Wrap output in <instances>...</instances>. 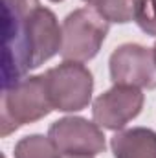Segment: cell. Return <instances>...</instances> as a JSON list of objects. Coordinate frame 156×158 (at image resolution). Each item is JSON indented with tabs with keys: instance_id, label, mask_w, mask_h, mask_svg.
<instances>
[{
	"instance_id": "cell-4",
	"label": "cell",
	"mask_w": 156,
	"mask_h": 158,
	"mask_svg": "<svg viewBox=\"0 0 156 158\" xmlns=\"http://www.w3.org/2000/svg\"><path fill=\"white\" fill-rule=\"evenodd\" d=\"M110 79L114 85H129L138 88H156L154 50L142 44H121L109 59Z\"/></svg>"
},
{
	"instance_id": "cell-10",
	"label": "cell",
	"mask_w": 156,
	"mask_h": 158,
	"mask_svg": "<svg viewBox=\"0 0 156 158\" xmlns=\"http://www.w3.org/2000/svg\"><path fill=\"white\" fill-rule=\"evenodd\" d=\"M92 6L103 19L116 24H127L134 19L136 0H83Z\"/></svg>"
},
{
	"instance_id": "cell-1",
	"label": "cell",
	"mask_w": 156,
	"mask_h": 158,
	"mask_svg": "<svg viewBox=\"0 0 156 158\" xmlns=\"http://www.w3.org/2000/svg\"><path fill=\"white\" fill-rule=\"evenodd\" d=\"M53 110L44 76H31L17 81L4 88L2 94V116L0 136L6 138L22 125L39 121Z\"/></svg>"
},
{
	"instance_id": "cell-9",
	"label": "cell",
	"mask_w": 156,
	"mask_h": 158,
	"mask_svg": "<svg viewBox=\"0 0 156 158\" xmlns=\"http://www.w3.org/2000/svg\"><path fill=\"white\" fill-rule=\"evenodd\" d=\"M15 158H63V153L55 147L50 136L31 134L17 142Z\"/></svg>"
},
{
	"instance_id": "cell-14",
	"label": "cell",
	"mask_w": 156,
	"mask_h": 158,
	"mask_svg": "<svg viewBox=\"0 0 156 158\" xmlns=\"http://www.w3.org/2000/svg\"><path fill=\"white\" fill-rule=\"evenodd\" d=\"M154 57H156V44H154Z\"/></svg>"
},
{
	"instance_id": "cell-2",
	"label": "cell",
	"mask_w": 156,
	"mask_h": 158,
	"mask_svg": "<svg viewBox=\"0 0 156 158\" xmlns=\"http://www.w3.org/2000/svg\"><path fill=\"white\" fill-rule=\"evenodd\" d=\"M109 20L94 7H81L72 11L63 22V48L64 61L86 63L97 55L109 33Z\"/></svg>"
},
{
	"instance_id": "cell-7",
	"label": "cell",
	"mask_w": 156,
	"mask_h": 158,
	"mask_svg": "<svg viewBox=\"0 0 156 158\" xmlns=\"http://www.w3.org/2000/svg\"><path fill=\"white\" fill-rule=\"evenodd\" d=\"M143 92L138 86L114 85L92 105L94 121L109 131H121L143 109Z\"/></svg>"
},
{
	"instance_id": "cell-13",
	"label": "cell",
	"mask_w": 156,
	"mask_h": 158,
	"mask_svg": "<svg viewBox=\"0 0 156 158\" xmlns=\"http://www.w3.org/2000/svg\"><path fill=\"white\" fill-rule=\"evenodd\" d=\"M50 2H63V0H50Z\"/></svg>"
},
{
	"instance_id": "cell-5",
	"label": "cell",
	"mask_w": 156,
	"mask_h": 158,
	"mask_svg": "<svg viewBox=\"0 0 156 158\" xmlns=\"http://www.w3.org/2000/svg\"><path fill=\"white\" fill-rule=\"evenodd\" d=\"M24 44L28 64L39 68L42 63L50 61L63 48V28H59L57 17L48 7H35L24 20Z\"/></svg>"
},
{
	"instance_id": "cell-6",
	"label": "cell",
	"mask_w": 156,
	"mask_h": 158,
	"mask_svg": "<svg viewBox=\"0 0 156 158\" xmlns=\"http://www.w3.org/2000/svg\"><path fill=\"white\" fill-rule=\"evenodd\" d=\"M48 136L63 155L96 156L107 147L101 127L79 116H66L53 121L48 129Z\"/></svg>"
},
{
	"instance_id": "cell-11",
	"label": "cell",
	"mask_w": 156,
	"mask_h": 158,
	"mask_svg": "<svg viewBox=\"0 0 156 158\" xmlns=\"http://www.w3.org/2000/svg\"><path fill=\"white\" fill-rule=\"evenodd\" d=\"M134 20L142 31L156 35V0H136Z\"/></svg>"
},
{
	"instance_id": "cell-3",
	"label": "cell",
	"mask_w": 156,
	"mask_h": 158,
	"mask_svg": "<svg viewBox=\"0 0 156 158\" xmlns=\"http://www.w3.org/2000/svg\"><path fill=\"white\" fill-rule=\"evenodd\" d=\"M46 90L53 110L77 112L88 107L94 90L90 70L76 61H63L46 74Z\"/></svg>"
},
{
	"instance_id": "cell-12",
	"label": "cell",
	"mask_w": 156,
	"mask_h": 158,
	"mask_svg": "<svg viewBox=\"0 0 156 158\" xmlns=\"http://www.w3.org/2000/svg\"><path fill=\"white\" fill-rule=\"evenodd\" d=\"M63 158H94L88 155H63Z\"/></svg>"
},
{
	"instance_id": "cell-8",
	"label": "cell",
	"mask_w": 156,
	"mask_h": 158,
	"mask_svg": "<svg viewBox=\"0 0 156 158\" xmlns=\"http://www.w3.org/2000/svg\"><path fill=\"white\" fill-rule=\"evenodd\" d=\"M110 149L114 158H156V132L145 127L117 131L110 138Z\"/></svg>"
}]
</instances>
